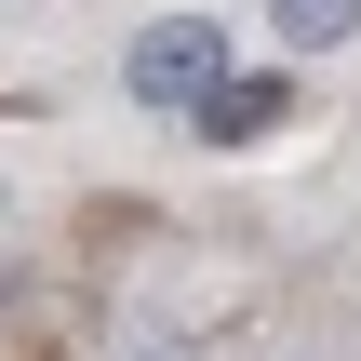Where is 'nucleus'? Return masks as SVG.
<instances>
[{"instance_id": "f257e3e1", "label": "nucleus", "mask_w": 361, "mask_h": 361, "mask_svg": "<svg viewBox=\"0 0 361 361\" xmlns=\"http://www.w3.org/2000/svg\"><path fill=\"white\" fill-rule=\"evenodd\" d=\"M121 94H134V107H214V94H228V40H214V13H161V27H134Z\"/></svg>"}, {"instance_id": "f03ea898", "label": "nucleus", "mask_w": 361, "mask_h": 361, "mask_svg": "<svg viewBox=\"0 0 361 361\" xmlns=\"http://www.w3.org/2000/svg\"><path fill=\"white\" fill-rule=\"evenodd\" d=\"M281 107H295V80H281V67H255V80H228V94L201 107V134H214V147H255Z\"/></svg>"}, {"instance_id": "7ed1b4c3", "label": "nucleus", "mask_w": 361, "mask_h": 361, "mask_svg": "<svg viewBox=\"0 0 361 361\" xmlns=\"http://www.w3.org/2000/svg\"><path fill=\"white\" fill-rule=\"evenodd\" d=\"M268 27H281V54H335V40H361V0H268Z\"/></svg>"}]
</instances>
